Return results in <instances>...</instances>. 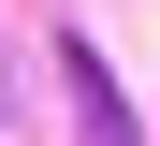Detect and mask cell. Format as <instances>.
<instances>
[{
  "instance_id": "cell-1",
  "label": "cell",
  "mask_w": 160,
  "mask_h": 146,
  "mask_svg": "<svg viewBox=\"0 0 160 146\" xmlns=\"http://www.w3.org/2000/svg\"><path fill=\"white\" fill-rule=\"evenodd\" d=\"M58 102H73V146H146V132H131V88H117V58H102L88 29H58Z\"/></svg>"
}]
</instances>
